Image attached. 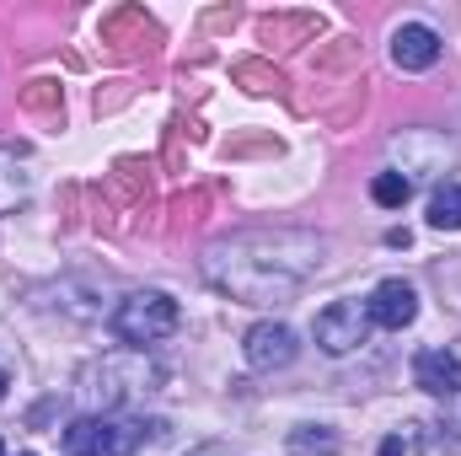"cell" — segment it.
Wrapping results in <instances>:
<instances>
[{
	"label": "cell",
	"instance_id": "obj_1",
	"mask_svg": "<svg viewBox=\"0 0 461 456\" xmlns=\"http://www.w3.org/2000/svg\"><path fill=\"white\" fill-rule=\"evenodd\" d=\"M328 263V236L301 226L230 231L204 247V279L241 306H285L295 301Z\"/></svg>",
	"mask_w": 461,
	"mask_h": 456
},
{
	"label": "cell",
	"instance_id": "obj_2",
	"mask_svg": "<svg viewBox=\"0 0 461 456\" xmlns=\"http://www.w3.org/2000/svg\"><path fill=\"white\" fill-rule=\"evenodd\" d=\"M161 381H167V370H161L150 354H140V349H113V354H103V360H92V365L81 370L76 392L92 403V414H118V408H129V403L161 392Z\"/></svg>",
	"mask_w": 461,
	"mask_h": 456
},
{
	"label": "cell",
	"instance_id": "obj_3",
	"mask_svg": "<svg viewBox=\"0 0 461 456\" xmlns=\"http://www.w3.org/2000/svg\"><path fill=\"white\" fill-rule=\"evenodd\" d=\"M156 441H167V424L161 419H150V424H140V419H108V414H81L76 424H65V456H129L140 451V446H156Z\"/></svg>",
	"mask_w": 461,
	"mask_h": 456
},
{
	"label": "cell",
	"instance_id": "obj_4",
	"mask_svg": "<svg viewBox=\"0 0 461 456\" xmlns=\"http://www.w3.org/2000/svg\"><path fill=\"white\" fill-rule=\"evenodd\" d=\"M177 323H183V312H177V301L167 296V290H134V296H123L113 306V317H108V328H113V339L123 349H150V343H167L177 333Z\"/></svg>",
	"mask_w": 461,
	"mask_h": 456
},
{
	"label": "cell",
	"instance_id": "obj_5",
	"mask_svg": "<svg viewBox=\"0 0 461 456\" xmlns=\"http://www.w3.org/2000/svg\"><path fill=\"white\" fill-rule=\"evenodd\" d=\"M317 349L322 354H354L359 343L370 339V312H365V301H333V306H322L317 312Z\"/></svg>",
	"mask_w": 461,
	"mask_h": 456
},
{
	"label": "cell",
	"instance_id": "obj_6",
	"mask_svg": "<svg viewBox=\"0 0 461 456\" xmlns=\"http://www.w3.org/2000/svg\"><path fill=\"white\" fill-rule=\"evenodd\" d=\"M295 328L290 323H274V317H263V323H252L247 328V339H241V354H247V365L252 370H285L290 360H295Z\"/></svg>",
	"mask_w": 461,
	"mask_h": 456
},
{
	"label": "cell",
	"instance_id": "obj_7",
	"mask_svg": "<svg viewBox=\"0 0 461 456\" xmlns=\"http://www.w3.org/2000/svg\"><path fill=\"white\" fill-rule=\"evenodd\" d=\"M365 312H370V328L402 333V328H413V317H419V290H413L408 279H381V285L370 290Z\"/></svg>",
	"mask_w": 461,
	"mask_h": 456
},
{
	"label": "cell",
	"instance_id": "obj_8",
	"mask_svg": "<svg viewBox=\"0 0 461 456\" xmlns=\"http://www.w3.org/2000/svg\"><path fill=\"white\" fill-rule=\"evenodd\" d=\"M38 188V161L27 145H0V215H16Z\"/></svg>",
	"mask_w": 461,
	"mask_h": 456
},
{
	"label": "cell",
	"instance_id": "obj_9",
	"mask_svg": "<svg viewBox=\"0 0 461 456\" xmlns=\"http://www.w3.org/2000/svg\"><path fill=\"white\" fill-rule=\"evenodd\" d=\"M440 54H446V43H440V32L424 27V22H402V27L392 32V59H397V70H429V65H440Z\"/></svg>",
	"mask_w": 461,
	"mask_h": 456
},
{
	"label": "cell",
	"instance_id": "obj_10",
	"mask_svg": "<svg viewBox=\"0 0 461 456\" xmlns=\"http://www.w3.org/2000/svg\"><path fill=\"white\" fill-rule=\"evenodd\" d=\"M413 381H419L429 397H456L461 392V354H451V349H419Z\"/></svg>",
	"mask_w": 461,
	"mask_h": 456
},
{
	"label": "cell",
	"instance_id": "obj_11",
	"mask_svg": "<svg viewBox=\"0 0 461 456\" xmlns=\"http://www.w3.org/2000/svg\"><path fill=\"white\" fill-rule=\"evenodd\" d=\"M429 226L461 231V183H440V188L429 194Z\"/></svg>",
	"mask_w": 461,
	"mask_h": 456
},
{
	"label": "cell",
	"instance_id": "obj_12",
	"mask_svg": "<svg viewBox=\"0 0 461 456\" xmlns=\"http://www.w3.org/2000/svg\"><path fill=\"white\" fill-rule=\"evenodd\" d=\"M370 199H375L381 210H402V205L413 199V178H402V172H375V178H370Z\"/></svg>",
	"mask_w": 461,
	"mask_h": 456
},
{
	"label": "cell",
	"instance_id": "obj_13",
	"mask_svg": "<svg viewBox=\"0 0 461 456\" xmlns=\"http://www.w3.org/2000/svg\"><path fill=\"white\" fill-rule=\"evenodd\" d=\"M290 451L295 456H333L339 451V441H333V430H317V424H301V430H295V435H290Z\"/></svg>",
	"mask_w": 461,
	"mask_h": 456
},
{
	"label": "cell",
	"instance_id": "obj_14",
	"mask_svg": "<svg viewBox=\"0 0 461 456\" xmlns=\"http://www.w3.org/2000/svg\"><path fill=\"white\" fill-rule=\"evenodd\" d=\"M381 456H408V441H402V435H392V441H381Z\"/></svg>",
	"mask_w": 461,
	"mask_h": 456
},
{
	"label": "cell",
	"instance_id": "obj_15",
	"mask_svg": "<svg viewBox=\"0 0 461 456\" xmlns=\"http://www.w3.org/2000/svg\"><path fill=\"white\" fill-rule=\"evenodd\" d=\"M5 387H11V376H5V370H0V397H5Z\"/></svg>",
	"mask_w": 461,
	"mask_h": 456
},
{
	"label": "cell",
	"instance_id": "obj_16",
	"mask_svg": "<svg viewBox=\"0 0 461 456\" xmlns=\"http://www.w3.org/2000/svg\"><path fill=\"white\" fill-rule=\"evenodd\" d=\"M0 456H5V446H0Z\"/></svg>",
	"mask_w": 461,
	"mask_h": 456
},
{
	"label": "cell",
	"instance_id": "obj_17",
	"mask_svg": "<svg viewBox=\"0 0 461 456\" xmlns=\"http://www.w3.org/2000/svg\"><path fill=\"white\" fill-rule=\"evenodd\" d=\"M22 456H32V451H22Z\"/></svg>",
	"mask_w": 461,
	"mask_h": 456
}]
</instances>
